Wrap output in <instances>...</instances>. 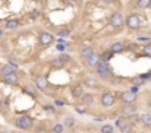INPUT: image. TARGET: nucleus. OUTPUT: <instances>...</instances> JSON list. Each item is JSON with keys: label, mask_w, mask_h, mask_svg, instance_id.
I'll return each instance as SVG.
<instances>
[{"label": "nucleus", "mask_w": 151, "mask_h": 133, "mask_svg": "<svg viewBox=\"0 0 151 133\" xmlns=\"http://www.w3.org/2000/svg\"><path fill=\"white\" fill-rule=\"evenodd\" d=\"M95 70H97V75H98L100 78H103V79H109V78H112V75H113L112 66L107 63V61H101V60L97 63Z\"/></svg>", "instance_id": "nucleus-1"}, {"label": "nucleus", "mask_w": 151, "mask_h": 133, "mask_svg": "<svg viewBox=\"0 0 151 133\" xmlns=\"http://www.w3.org/2000/svg\"><path fill=\"white\" fill-rule=\"evenodd\" d=\"M13 124H15L16 127H19V129H22V130H27V129L32 127V124H34V119L30 117V116H21V117L15 119Z\"/></svg>", "instance_id": "nucleus-2"}, {"label": "nucleus", "mask_w": 151, "mask_h": 133, "mask_svg": "<svg viewBox=\"0 0 151 133\" xmlns=\"http://www.w3.org/2000/svg\"><path fill=\"white\" fill-rule=\"evenodd\" d=\"M125 25L129 28V29H132V31H137L141 28V18L137 15V13H131L128 18H126V22H125Z\"/></svg>", "instance_id": "nucleus-3"}, {"label": "nucleus", "mask_w": 151, "mask_h": 133, "mask_svg": "<svg viewBox=\"0 0 151 133\" xmlns=\"http://www.w3.org/2000/svg\"><path fill=\"white\" fill-rule=\"evenodd\" d=\"M125 22H126V19L123 18V13H120V12H113V15L110 16V25L113 27V28H122L123 25H125Z\"/></svg>", "instance_id": "nucleus-4"}, {"label": "nucleus", "mask_w": 151, "mask_h": 133, "mask_svg": "<svg viewBox=\"0 0 151 133\" xmlns=\"http://www.w3.org/2000/svg\"><path fill=\"white\" fill-rule=\"evenodd\" d=\"M115 101H116V97L112 92H104L101 95V104H103V107H112L115 104Z\"/></svg>", "instance_id": "nucleus-5"}, {"label": "nucleus", "mask_w": 151, "mask_h": 133, "mask_svg": "<svg viewBox=\"0 0 151 133\" xmlns=\"http://www.w3.org/2000/svg\"><path fill=\"white\" fill-rule=\"evenodd\" d=\"M53 35L50 34V32H47V31H43V32H40V35H38V41L43 44V46H49V44H51L53 42Z\"/></svg>", "instance_id": "nucleus-6"}, {"label": "nucleus", "mask_w": 151, "mask_h": 133, "mask_svg": "<svg viewBox=\"0 0 151 133\" xmlns=\"http://www.w3.org/2000/svg\"><path fill=\"white\" fill-rule=\"evenodd\" d=\"M34 83H35V88H38V89H41V91H46V89H47V85H49V83H47V78L43 76V75L35 76Z\"/></svg>", "instance_id": "nucleus-7"}, {"label": "nucleus", "mask_w": 151, "mask_h": 133, "mask_svg": "<svg viewBox=\"0 0 151 133\" xmlns=\"http://www.w3.org/2000/svg\"><path fill=\"white\" fill-rule=\"evenodd\" d=\"M116 126L120 129L122 133H131L132 132V123L131 121H123V120H116Z\"/></svg>", "instance_id": "nucleus-8"}, {"label": "nucleus", "mask_w": 151, "mask_h": 133, "mask_svg": "<svg viewBox=\"0 0 151 133\" xmlns=\"http://www.w3.org/2000/svg\"><path fill=\"white\" fill-rule=\"evenodd\" d=\"M120 98H122V101H125V102H128V104H131V102H134V101L137 100V94L129 89V91L122 92V94H120Z\"/></svg>", "instance_id": "nucleus-9"}, {"label": "nucleus", "mask_w": 151, "mask_h": 133, "mask_svg": "<svg viewBox=\"0 0 151 133\" xmlns=\"http://www.w3.org/2000/svg\"><path fill=\"white\" fill-rule=\"evenodd\" d=\"M98 61H100V54H97V53H94L93 56H90L87 59H84V63L87 66H90V68H95Z\"/></svg>", "instance_id": "nucleus-10"}, {"label": "nucleus", "mask_w": 151, "mask_h": 133, "mask_svg": "<svg viewBox=\"0 0 151 133\" xmlns=\"http://www.w3.org/2000/svg\"><path fill=\"white\" fill-rule=\"evenodd\" d=\"M135 111H137V105H134L132 102L131 104H128L126 107H123V111H122V114L125 116V117H132L134 114H135Z\"/></svg>", "instance_id": "nucleus-11"}, {"label": "nucleus", "mask_w": 151, "mask_h": 133, "mask_svg": "<svg viewBox=\"0 0 151 133\" xmlns=\"http://www.w3.org/2000/svg\"><path fill=\"white\" fill-rule=\"evenodd\" d=\"M3 80H5L8 85H18V83H19V78H18L16 72H13V73H10V75L3 76Z\"/></svg>", "instance_id": "nucleus-12"}, {"label": "nucleus", "mask_w": 151, "mask_h": 133, "mask_svg": "<svg viewBox=\"0 0 151 133\" xmlns=\"http://www.w3.org/2000/svg\"><path fill=\"white\" fill-rule=\"evenodd\" d=\"M113 54H117V53H122L123 50H125V44L123 42H115V44H112L110 46V48H109Z\"/></svg>", "instance_id": "nucleus-13"}, {"label": "nucleus", "mask_w": 151, "mask_h": 133, "mask_svg": "<svg viewBox=\"0 0 151 133\" xmlns=\"http://www.w3.org/2000/svg\"><path fill=\"white\" fill-rule=\"evenodd\" d=\"M94 53H95V50H94L93 47H84V48L81 50V57H82V60H84V59L93 56Z\"/></svg>", "instance_id": "nucleus-14"}, {"label": "nucleus", "mask_w": 151, "mask_h": 133, "mask_svg": "<svg viewBox=\"0 0 151 133\" xmlns=\"http://www.w3.org/2000/svg\"><path fill=\"white\" fill-rule=\"evenodd\" d=\"M82 95H84V89H82L81 85H76L72 88V97L73 98H82Z\"/></svg>", "instance_id": "nucleus-15"}, {"label": "nucleus", "mask_w": 151, "mask_h": 133, "mask_svg": "<svg viewBox=\"0 0 151 133\" xmlns=\"http://www.w3.org/2000/svg\"><path fill=\"white\" fill-rule=\"evenodd\" d=\"M139 121L144 124V126H151V114L150 113H144V114H141L139 116Z\"/></svg>", "instance_id": "nucleus-16"}, {"label": "nucleus", "mask_w": 151, "mask_h": 133, "mask_svg": "<svg viewBox=\"0 0 151 133\" xmlns=\"http://www.w3.org/2000/svg\"><path fill=\"white\" fill-rule=\"evenodd\" d=\"M81 101H82L84 105H91L94 102V95L93 94H84L82 98H81Z\"/></svg>", "instance_id": "nucleus-17"}, {"label": "nucleus", "mask_w": 151, "mask_h": 133, "mask_svg": "<svg viewBox=\"0 0 151 133\" xmlns=\"http://www.w3.org/2000/svg\"><path fill=\"white\" fill-rule=\"evenodd\" d=\"M5 27H6V29H16L19 27V20L18 19H9Z\"/></svg>", "instance_id": "nucleus-18"}, {"label": "nucleus", "mask_w": 151, "mask_h": 133, "mask_svg": "<svg viewBox=\"0 0 151 133\" xmlns=\"http://www.w3.org/2000/svg\"><path fill=\"white\" fill-rule=\"evenodd\" d=\"M15 72V69L12 68L10 64H6V66H3L2 69H0V73H2V76H6V75H10V73H13Z\"/></svg>", "instance_id": "nucleus-19"}, {"label": "nucleus", "mask_w": 151, "mask_h": 133, "mask_svg": "<svg viewBox=\"0 0 151 133\" xmlns=\"http://www.w3.org/2000/svg\"><path fill=\"white\" fill-rule=\"evenodd\" d=\"M137 6L141 9H148L151 8V0H137Z\"/></svg>", "instance_id": "nucleus-20"}, {"label": "nucleus", "mask_w": 151, "mask_h": 133, "mask_svg": "<svg viewBox=\"0 0 151 133\" xmlns=\"http://www.w3.org/2000/svg\"><path fill=\"white\" fill-rule=\"evenodd\" d=\"M112 56H113V53H112L110 50H109V51H104V53L100 56V60H101V61H107V63H109V60L112 59Z\"/></svg>", "instance_id": "nucleus-21"}, {"label": "nucleus", "mask_w": 151, "mask_h": 133, "mask_svg": "<svg viewBox=\"0 0 151 133\" xmlns=\"http://www.w3.org/2000/svg\"><path fill=\"white\" fill-rule=\"evenodd\" d=\"M24 92H25V94H30L31 97H35V95H37V92H35V88H32L31 85H27V86L24 88Z\"/></svg>", "instance_id": "nucleus-22"}, {"label": "nucleus", "mask_w": 151, "mask_h": 133, "mask_svg": "<svg viewBox=\"0 0 151 133\" xmlns=\"http://www.w3.org/2000/svg\"><path fill=\"white\" fill-rule=\"evenodd\" d=\"M59 60L65 64V63H69L71 60H72V57L69 56V54H65V53H60V56H59Z\"/></svg>", "instance_id": "nucleus-23"}, {"label": "nucleus", "mask_w": 151, "mask_h": 133, "mask_svg": "<svg viewBox=\"0 0 151 133\" xmlns=\"http://www.w3.org/2000/svg\"><path fill=\"white\" fill-rule=\"evenodd\" d=\"M63 130H65V124L62 123H57L53 126V133H63Z\"/></svg>", "instance_id": "nucleus-24"}, {"label": "nucleus", "mask_w": 151, "mask_h": 133, "mask_svg": "<svg viewBox=\"0 0 151 133\" xmlns=\"http://www.w3.org/2000/svg\"><path fill=\"white\" fill-rule=\"evenodd\" d=\"M100 130H101V133H113V130H115V129H113V126H112V124H104Z\"/></svg>", "instance_id": "nucleus-25"}, {"label": "nucleus", "mask_w": 151, "mask_h": 133, "mask_svg": "<svg viewBox=\"0 0 151 133\" xmlns=\"http://www.w3.org/2000/svg\"><path fill=\"white\" fill-rule=\"evenodd\" d=\"M84 83L87 85V86H90V88H95L97 86V82L94 79H91V78H87V79L84 80Z\"/></svg>", "instance_id": "nucleus-26"}, {"label": "nucleus", "mask_w": 151, "mask_h": 133, "mask_svg": "<svg viewBox=\"0 0 151 133\" xmlns=\"http://www.w3.org/2000/svg\"><path fill=\"white\" fill-rule=\"evenodd\" d=\"M65 126H66V127H73L75 126V120L72 119V117H66V119H65Z\"/></svg>", "instance_id": "nucleus-27"}, {"label": "nucleus", "mask_w": 151, "mask_h": 133, "mask_svg": "<svg viewBox=\"0 0 151 133\" xmlns=\"http://www.w3.org/2000/svg\"><path fill=\"white\" fill-rule=\"evenodd\" d=\"M144 80H145V79H142L141 76H137V78L132 79V83H134L135 86H141V85L144 83Z\"/></svg>", "instance_id": "nucleus-28"}, {"label": "nucleus", "mask_w": 151, "mask_h": 133, "mask_svg": "<svg viewBox=\"0 0 151 133\" xmlns=\"http://www.w3.org/2000/svg\"><path fill=\"white\" fill-rule=\"evenodd\" d=\"M66 46H68V44H62V42H57L56 48H57V51H60V53H65V50H66Z\"/></svg>", "instance_id": "nucleus-29"}, {"label": "nucleus", "mask_w": 151, "mask_h": 133, "mask_svg": "<svg viewBox=\"0 0 151 133\" xmlns=\"http://www.w3.org/2000/svg\"><path fill=\"white\" fill-rule=\"evenodd\" d=\"M69 34H71V31H69V29H66V28L59 31V37H62V38H63V37H68Z\"/></svg>", "instance_id": "nucleus-30"}, {"label": "nucleus", "mask_w": 151, "mask_h": 133, "mask_svg": "<svg viewBox=\"0 0 151 133\" xmlns=\"http://www.w3.org/2000/svg\"><path fill=\"white\" fill-rule=\"evenodd\" d=\"M44 111L54 114V113H56V110H54V107H53V105H44Z\"/></svg>", "instance_id": "nucleus-31"}, {"label": "nucleus", "mask_w": 151, "mask_h": 133, "mask_svg": "<svg viewBox=\"0 0 151 133\" xmlns=\"http://www.w3.org/2000/svg\"><path fill=\"white\" fill-rule=\"evenodd\" d=\"M144 53L145 54H148V56H151V44H148V46H144Z\"/></svg>", "instance_id": "nucleus-32"}, {"label": "nucleus", "mask_w": 151, "mask_h": 133, "mask_svg": "<svg viewBox=\"0 0 151 133\" xmlns=\"http://www.w3.org/2000/svg\"><path fill=\"white\" fill-rule=\"evenodd\" d=\"M76 111H78L79 114H85V108H82V105H78V107H76Z\"/></svg>", "instance_id": "nucleus-33"}, {"label": "nucleus", "mask_w": 151, "mask_h": 133, "mask_svg": "<svg viewBox=\"0 0 151 133\" xmlns=\"http://www.w3.org/2000/svg\"><path fill=\"white\" fill-rule=\"evenodd\" d=\"M138 41H144V42H150V37H138Z\"/></svg>", "instance_id": "nucleus-34"}, {"label": "nucleus", "mask_w": 151, "mask_h": 133, "mask_svg": "<svg viewBox=\"0 0 151 133\" xmlns=\"http://www.w3.org/2000/svg\"><path fill=\"white\" fill-rule=\"evenodd\" d=\"M54 104H56L57 107H63V105H65V101H62V100H56Z\"/></svg>", "instance_id": "nucleus-35"}, {"label": "nucleus", "mask_w": 151, "mask_h": 133, "mask_svg": "<svg viewBox=\"0 0 151 133\" xmlns=\"http://www.w3.org/2000/svg\"><path fill=\"white\" fill-rule=\"evenodd\" d=\"M101 2H104V3H107V5H113V3L117 2V0H101Z\"/></svg>", "instance_id": "nucleus-36"}, {"label": "nucleus", "mask_w": 151, "mask_h": 133, "mask_svg": "<svg viewBox=\"0 0 151 133\" xmlns=\"http://www.w3.org/2000/svg\"><path fill=\"white\" fill-rule=\"evenodd\" d=\"M9 64L12 66V68H13V69H18V63H15L13 60H10V61H9Z\"/></svg>", "instance_id": "nucleus-37"}, {"label": "nucleus", "mask_w": 151, "mask_h": 133, "mask_svg": "<svg viewBox=\"0 0 151 133\" xmlns=\"http://www.w3.org/2000/svg\"><path fill=\"white\" fill-rule=\"evenodd\" d=\"M138 47L135 46V44H131V46H128V50H137Z\"/></svg>", "instance_id": "nucleus-38"}, {"label": "nucleus", "mask_w": 151, "mask_h": 133, "mask_svg": "<svg viewBox=\"0 0 151 133\" xmlns=\"http://www.w3.org/2000/svg\"><path fill=\"white\" fill-rule=\"evenodd\" d=\"M131 91H132V92H135V94H137V92H138V86H135V85H134V86H132V88H131Z\"/></svg>", "instance_id": "nucleus-39"}, {"label": "nucleus", "mask_w": 151, "mask_h": 133, "mask_svg": "<svg viewBox=\"0 0 151 133\" xmlns=\"http://www.w3.org/2000/svg\"><path fill=\"white\" fill-rule=\"evenodd\" d=\"M38 15H40V12H37V10L32 12V16H38Z\"/></svg>", "instance_id": "nucleus-40"}, {"label": "nucleus", "mask_w": 151, "mask_h": 133, "mask_svg": "<svg viewBox=\"0 0 151 133\" xmlns=\"http://www.w3.org/2000/svg\"><path fill=\"white\" fill-rule=\"evenodd\" d=\"M71 2H75V3H79V2H81V0H71Z\"/></svg>", "instance_id": "nucleus-41"}, {"label": "nucleus", "mask_w": 151, "mask_h": 133, "mask_svg": "<svg viewBox=\"0 0 151 133\" xmlns=\"http://www.w3.org/2000/svg\"><path fill=\"white\" fill-rule=\"evenodd\" d=\"M2 37H3V31H2V29H0V38H2Z\"/></svg>", "instance_id": "nucleus-42"}, {"label": "nucleus", "mask_w": 151, "mask_h": 133, "mask_svg": "<svg viewBox=\"0 0 151 133\" xmlns=\"http://www.w3.org/2000/svg\"><path fill=\"white\" fill-rule=\"evenodd\" d=\"M32 2H40V0H32Z\"/></svg>", "instance_id": "nucleus-43"}, {"label": "nucleus", "mask_w": 151, "mask_h": 133, "mask_svg": "<svg viewBox=\"0 0 151 133\" xmlns=\"http://www.w3.org/2000/svg\"><path fill=\"white\" fill-rule=\"evenodd\" d=\"M0 133H6V132H0Z\"/></svg>", "instance_id": "nucleus-44"}]
</instances>
